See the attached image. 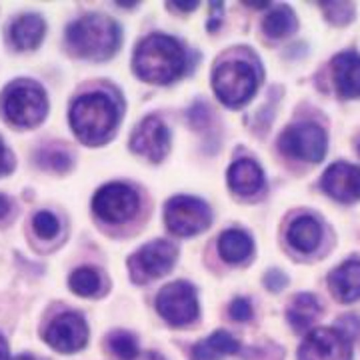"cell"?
Masks as SVG:
<instances>
[{"label": "cell", "instance_id": "cell-1", "mask_svg": "<svg viewBox=\"0 0 360 360\" xmlns=\"http://www.w3.org/2000/svg\"><path fill=\"white\" fill-rule=\"evenodd\" d=\"M184 51L167 34H153L134 52V72L153 84H168L184 72Z\"/></svg>", "mask_w": 360, "mask_h": 360}, {"label": "cell", "instance_id": "cell-2", "mask_svg": "<svg viewBox=\"0 0 360 360\" xmlns=\"http://www.w3.org/2000/svg\"><path fill=\"white\" fill-rule=\"evenodd\" d=\"M66 40L72 52L89 60L110 58L120 44V28L104 14H86L66 28Z\"/></svg>", "mask_w": 360, "mask_h": 360}, {"label": "cell", "instance_id": "cell-3", "mask_svg": "<svg viewBox=\"0 0 360 360\" xmlns=\"http://www.w3.org/2000/svg\"><path fill=\"white\" fill-rule=\"evenodd\" d=\"M68 118L75 134L84 144H101L112 134L118 110L106 94L92 92L75 101Z\"/></svg>", "mask_w": 360, "mask_h": 360}, {"label": "cell", "instance_id": "cell-4", "mask_svg": "<svg viewBox=\"0 0 360 360\" xmlns=\"http://www.w3.org/2000/svg\"><path fill=\"white\" fill-rule=\"evenodd\" d=\"M49 112L44 90L30 80H18L2 96V115L20 129H34Z\"/></svg>", "mask_w": 360, "mask_h": 360}, {"label": "cell", "instance_id": "cell-5", "mask_svg": "<svg viewBox=\"0 0 360 360\" xmlns=\"http://www.w3.org/2000/svg\"><path fill=\"white\" fill-rule=\"evenodd\" d=\"M212 89L226 106H240L248 103L257 90V75L250 66L240 60L222 63L214 70Z\"/></svg>", "mask_w": 360, "mask_h": 360}, {"label": "cell", "instance_id": "cell-6", "mask_svg": "<svg viewBox=\"0 0 360 360\" xmlns=\"http://www.w3.org/2000/svg\"><path fill=\"white\" fill-rule=\"evenodd\" d=\"M212 212L206 202L194 196H174L167 202L165 222L176 236H194L210 226Z\"/></svg>", "mask_w": 360, "mask_h": 360}, {"label": "cell", "instance_id": "cell-7", "mask_svg": "<svg viewBox=\"0 0 360 360\" xmlns=\"http://www.w3.org/2000/svg\"><path fill=\"white\" fill-rule=\"evenodd\" d=\"M156 310L172 326H186L198 319V298L193 284L176 283L167 284L156 296Z\"/></svg>", "mask_w": 360, "mask_h": 360}, {"label": "cell", "instance_id": "cell-8", "mask_svg": "<svg viewBox=\"0 0 360 360\" xmlns=\"http://www.w3.org/2000/svg\"><path fill=\"white\" fill-rule=\"evenodd\" d=\"M176 257H179V252L172 243H168V240L148 243L142 246L136 255L129 258L130 278L139 284L148 283L150 278H158L172 269V264L176 262Z\"/></svg>", "mask_w": 360, "mask_h": 360}, {"label": "cell", "instance_id": "cell-9", "mask_svg": "<svg viewBox=\"0 0 360 360\" xmlns=\"http://www.w3.org/2000/svg\"><path fill=\"white\" fill-rule=\"evenodd\" d=\"M92 210L106 222H124L139 210V194L127 184L112 182L98 188L92 198Z\"/></svg>", "mask_w": 360, "mask_h": 360}, {"label": "cell", "instance_id": "cell-10", "mask_svg": "<svg viewBox=\"0 0 360 360\" xmlns=\"http://www.w3.org/2000/svg\"><path fill=\"white\" fill-rule=\"evenodd\" d=\"M278 144L284 155L304 162H321L326 155V132L309 122L296 124L284 130Z\"/></svg>", "mask_w": 360, "mask_h": 360}, {"label": "cell", "instance_id": "cell-11", "mask_svg": "<svg viewBox=\"0 0 360 360\" xmlns=\"http://www.w3.org/2000/svg\"><path fill=\"white\" fill-rule=\"evenodd\" d=\"M298 360H352L350 340L336 328L310 330L300 345Z\"/></svg>", "mask_w": 360, "mask_h": 360}, {"label": "cell", "instance_id": "cell-12", "mask_svg": "<svg viewBox=\"0 0 360 360\" xmlns=\"http://www.w3.org/2000/svg\"><path fill=\"white\" fill-rule=\"evenodd\" d=\"M44 340L51 345L54 350L63 352V354H72L86 347L89 342V326L86 321L77 314V312H65L60 316H56L49 324Z\"/></svg>", "mask_w": 360, "mask_h": 360}, {"label": "cell", "instance_id": "cell-13", "mask_svg": "<svg viewBox=\"0 0 360 360\" xmlns=\"http://www.w3.org/2000/svg\"><path fill=\"white\" fill-rule=\"evenodd\" d=\"M168 146H170V134L162 124V120L156 116L144 118L130 139L132 153L146 156L153 162H160L167 156Z\"/></svg>", "mask_w": 360, "mask_h": 360}, {"label": "cell", "instance_id": "cell-14", "mask_svg": "<svg viewBox=\"0 0 360 360\" xmlns=\"http://www.w3.org/2000/svg\"><path fill=\"white\" fill-rule=\"evenodd\" d=\"M322 188L340 202H354L360 198V168L348 162H335L322 176Z\"/></svg>", "mask_w": 360, "mask_h": 360}, {"label": "cell", "instance_id": "cell-15", "mask_svg": "<svg viewBox=\"0 0 360 360\" xmlns=\"http://www.w3.org/2000/svg\"><path fill=\"white\" fill-rule=\"evenodd\" d=\"M333 75H335L336 90L345 98H359L360 96V54L356 52H342L333 60Z\"/></svg>", "mask_w": 360, "mask_h": 360}, {"label": "cell", "instance_id": "cell-16", "mask_svg": "<svg viewBox=\"0 0 360 360\" xmlns=\"http://www.w3.org/2000/svg\"><path fill=\"white\" fill-rule=\"evenodd\" d=\"M46 32V25L42 16L30 13L18 16L11 26V39L18 51H34Z\"/></svg>", "mask_w": 360, "mask_h": 360}, {"label": "cell", "instance_id": "cell-17", "mask_svg": "<svg viewBox=\"0 0 360 360\" xmlns=\"http://www.w3.org/2000/svg\"><path fill=\"white\" fill-rule=\"evenodd\" d=\"M229 184H231V188L236 194H243V196L257 194L262 188V184H264L262 168L258 167L255 160H250V158L236 160L229 168Z\"/></svg>", "mask_w": 360, "mask_h": 360}, {"label": "cell", "instance_id": "cell-18", "mask_svg": "<svg viewBox=\"0 0 360 360\" xmlns=\"http://www.w3.org/2000/svg\"><path fill=\"white\" fill-rule=\"evenodd\" d=\"M328 283L342 302L360 298V260H347L328 274Z\"/></svg>", "mask_w": 360, "mask_h": 360}, {"label": "cell", "instance_id": "cell-19", "mask_svg": "<svg viewBox=\"0 0 360 360\" xmlns=\"http://www.w3.org/2000/svg\"><path fill=\"white\" fill-rule=\"evenodd\" d=\"M321 312L322 309L319 298L310 292H302L292 298L290 307L286 310V319L296 333H304L314 324V321H319Z\"/></svg>", "mask_w": 360, "mask_h": 360}, {"label": "cell", "instance_id": "cell-20", "mask_svg": "<svg viewBox=\"0 0 360 360\" xmlns=\"http://www.w3.org/2000/svg\"><path fill=\"white\" fill-rule=\"evenodd\" d=\"M238 340L226 330H217L214 335L205 338L202 342H198L193 350L194 360H220L222 356L236 354L238 352Z\"/></svg>", "mask_w": 360, "mask_h": 360}, {"label": "cell", "instance_id": "cell-21", "mask_svg": "<svg viewBox=\"0 0 360 360\" xmlns=\"http://www.w3.org/2000/svg\"><path fill=\"white\" fill-rule=\"evenodd\" d=\"M286 236H288V243H290L292 248L300 250V252H312L321 243V224H319V220H314L312 217L296 219L288 226Z\"/></svg>", "mask_w": 360, "mask_h": 360}, {"label": "cell", "instance_id": "cell-22", "mask_svg": "<svg viewBox=\"0 0 360 360\" xmlns=\"http://www.w3.org/2000/svg\"><path fill=\"white\" fill-rule=\"evenodd\" d=\"M252 238L243 231H226L222 232L219 240V252L231 264L245 262L246 258L252 255Z\"/></svg>", "mask_w": 360, "mask_h": 360}, {"label": "cell", "instance_id": "cell-23", "mask_svg": "<svg viewBox=\"0 0 360 360\" xmlns=\"http://www.w3.org/2000/svg\"><path fill=\"white\" fill-rule=\"evenodd\" d=\"M264 32L269 34L270 39H284L288 34H292L296 30V16L295 13L288 8V6H281V8H274L264 16V22H262Z\"/></svg>", "mask_w": 360, "mask_h": 360}, {"label": "cell", "instance_id": "cell-24", "mask_svg": "<svg viewBox=\"0 0 360 360\" xmlns=\"http://www.w3.org/2000/svg\"><path fill=\"white\" fill-rule=\"evenodd\" d=\"M68 286L78 296H94L101 290V276L94 269L82 266V269H77L70 274Z\"/></svg>", "mask_w": 360, "mask_h": 360}, {"label": "cell", "instance_id": "cell-25", "mask_svg": "<svg viewBox=\"0 0 360 360\" xmlns=\"http://www.w3.org/2000/svg\"><path fill=\"white\" fill-rule=\"evenodd\" d=\"M108 347L120 360H136L139 356V340L124 330H116L108 336Z\"/></svg>", "mask_w": 360, "mask_h": 360}, {"label": "cell", "instance_id": "cell-26", "mask_svg": "<svg viewBox=\"0 0 360 360\" xmlns=\"http://www.w3.org/2000/svg\"><path fill=\"white\" fill-rule=\"evenodd\" d=\"M32 229L42 238H52L58 232V219L52 212H49V210L37 212L34 219H32Z\"/></svg>", "mask_w": 360, "mask_h": 360}, {"label": "cell", "instance_id": "cell-27", "mask_svg": "<svg viewBox=\"0 0 360 360\" xmlns=\"http://www.w3.org/2000/svg\"><path fill=\"white\" fill-rule=\"evenodd\" d=\"M321 6L326 11V18H328V20H333L335 25H345V22H348V20L352 18V16L342 14V11L354 8L350 2H322Z\"/></svg>", "mask_w": 360, "mask_h": 360}, {"label": "cell", "instance_id": "cell-28", "mask_svg": "<svg viewBox=\"0 0 360 360\" xmlns=\"http://www.w3.org/2000/svg\"><path fill=\"white\" fill-rule=\"evenodd\" d=\"M72 165L70 160V155L65 153V150H51L46 153V167L52 168V170H58V172H66Z\"/></svg>", "mask_w": 360, "mask_h": 360}, {"label": "cell", "instance_id": "cell-29", "mask_svg": "<svg viewBox=\"0 0 360 360\" xmlns=\"http://www.w3.org/2000/svg\"><path fill=\"white\" fill-rule=\"evenodd\" d=\"M229 312H231V316L236 322H246L252 319V307H250V302H248L246 298H236V300H232Z\"/></svg>", "mask_w": 360, "mask_h": 360}, {"label": "cell", "instance_id": "cell-30", "mask_svg": "<svg viewBox=\"0 0 360 360\" xmlns=\"http://www.w3.org/2000/svg\"><path fill=\"white\" fill-rule=\"evenodd\" d=\"M336 330L338 333H342V335L347 336L348 340H352L354 336H359L360 333V321L356 316H352V314H348L345 319H340V321L336 322Z\"/></svg>", "mask_w": 360, "mask_h": 360}, {"label": "cell", "instance_id": "cell-31", "mask_svg": "<svg viewBox=\"0 0 360 360\" xmlns=\"http://www.w3.org/2000/svg\"><path fill=\"white\" fill-rule=\"evenodd\" d=\"M286 283H288V278H286V274L281 272V270H270L269 274L264 276V284L269 286V290H272V292L283 290Z\"/></svg>", "mask_w": 360, "mask_h": 360}, {"label": "cell", "instance_id": "cell-32", "mask_svg": "<svg viewBox=\"0 0 360 360\" xmlns=\"http://www.w3.org/2000/svg\"><path fill=\"white\" fill-rule=\"evenodd\" d=\"M14 168V158L11 155V150L4 146V142L0 139V176H4V174H11Z\"/></svg>", "mask_w": 360, "mask_h": 360}, {"label": "cell", "instance_id": "cell-33", "mask_svg": "<svg viewBox=\"0 0 360 360\" xmlns=\"http://www.w3.org/2000/svg\"><path fill=\"white\" fill-rule=\"evenodd\" d=\"M8 212H11V198L4 196V194H0V220L4 219Z\"/></svg>", "mask_w": 360, "mask_h": 360}, {"label": "cell", "instance_id": "cell-34", "mask_svg": "<svg viewBox=\"0 0 360 360\" xmlns=\"http://www.w3.org/2000/svg\"><path fill=\"white\" fill-rule=\"evenodd\" d=\"M170 8H180V11H194L198 2H168Z\"/></svg>", "mask_w": 360, "mask_h": 360}, {"label": "cell", "instance_id": "cell-35", "mask_svg": "<svg viewBox=\"0 0 360 360\" xmlns=\"http://www.w3.org/2000/svg\"><path fill=\"white\" fill-rule=\"evenodd\" d=\"M11 359V352H8V342L4 340V336L0 335V360Z\"/></svg>", "mask_w": 360, "mask_h": 360}, {"label": "cell", "instance_id": "cell-36", "mask_svg": "<svg viewBox=\"0 0 360 360\" xmlns=\"http://www.w3.org/2000/svg\"><path fill=\"white\" fill-rule=\"evenodd\" d=\"M136 360H165L160 354H156V352H146V354H142V356H136Z\"/></svg>", "mask_w": 360, "mask_h": 360}, {"label": "cell", "instance_id": "cell-37", "mask_svg": "<svg viewBox=\"0 0 360 360\" xmlns=\"http://www.w3.org/2000/svg\"><path fill=\"white\" fill-rule=\"evenodd\" d=\"M14 360H34L32 356H28V354H20V356H16Z\"/></svg>", "mask_w": 360, "mask_h": 360}]
</instances>
